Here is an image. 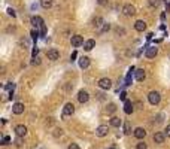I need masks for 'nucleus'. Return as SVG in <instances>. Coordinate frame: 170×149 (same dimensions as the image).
Wrapping results in <instances>:
<instances>
[{
    "label": "nucleus",
    "mask_w": 170,
    "mask_h": 149,
    "mask_svg": "<svg viewBox=\"0 0 170 149\" xmlns=\"http://www.w3.org/2000/svg\"><path fill=\"white\" fill-rule=\"evenodd\" d=\"M33 64H40V60L36 57V58H33Z\"/></svg>",
    "instance_id": "obj_38"
},
{
    "label": "nucleus",
    "mask_w": 170,
    "mask_h": 149,
    "mask_svg": "<svg viewBox=\"0 0 170 149\" xmlns=\"http://www.w3.org/2000/svg\"><path fill=\"white\" fill-rule=\"evenodd\" d=\"M75 58H76V52H73V54H72V57H70V60H72V61H73Z\"/></svg>",
    "instance_id": "obj_39"
},
{
    "label": "nucleus",
    "mask_w": 170,
    "mask_h": 149,
    "mask_svg": "<svg viewBox=\"0 0 170 149\" xmlns=\"http://www.w3.org/2000/svg\"><path fill=\"white\" fill-rule=\"evenodd\" d=\"M75 113V106L73 103H66L64 109H63V118H67V116H72Z\"/></svg>",
    "instance_id": "obj_2"
},
{
    "label": "nucleus",
    "mask_w": 170,
    "mask_h": 149,
    "mask_svg": "<svg viewBox=\"0 0 170 149\" xmlns=\"http://www.w3.org/2000/svg\"><path fill=\"white\" fill-rule=\"evenodd\" d=\"M160 3H161V0H149V5H151L152 8H157Z\"/></svg>",
    "instance_id": "obj_27"
},
{
    "label": "nucleus",
    "mask_w": 170,
    "mask_h": 149,
    "mask_svg": "<svg viewBox=\"0 0 170 149\" xmlns=\"http://www.w3.org/2000/svg\"><path fill=\"white\" fill-rule=\"evenodd\" d=\"M32 24H33V27H42V26H45L43 19L40 16H32Z\"/></svg>",
    "instance_id": "obj_14"
},
{
    "label": "nucleus",
    "mask_w": 170,
    "mask_h": 149,
    "mask_svg": "<svg viewBox=\"0 0 170 149\" xmlns=\"http://www.w3.org/2000/svg\"><path fill=\"white\" fill-rule=\"evenodd\" d=\"M15 133H16L18 137H24V136L27 134V127L22 125V124H21V125H16L15 127Z\"/></svg>",
    "instance_id": "obj_9"
},
{
    "label": "nucleus",
    "mask_w": 170,
    "mask_h": 149,
    "mask_svg": "<svg viewBox=\"0 0 170 149\" xmlns=\"http://www.w3.org/2000/svg\"><path fill=\"white\" fill-rule=\"evenodd\" d=\"M164 139H166V134H164V133H155V134H154V142L158 143V145L164 143Z\"/></svg>",
    "instance_id": "obj_16"
},
{
    "label": "nucleus",
    "mask_w": 170,
    "mask_h": 149,
    "mask_svg": "<svg viewBox=\"0 0 170 149\" xmlns=\"http://www.w3.org/2000/svg\"><path fill=\"white\" fill-rule=\"evenodd\" d=\"M115 110H116V106H115L113 103H109L108 107H106V112H108V113H113Z\"/></svg>",
    "instance_id": "obj_24"
},
{
    "label": "nucleus",
    "mask_w": 170,
    "mask_h": 149,
    "mask_svg": "<svg viewBox=\"0 0 170 149\" xmlns=\"http://www.w3.org/2000/svg\"><path fill=\"white\" fill-rule=\"evenodd\" d=\"M99 87H100L102 90H109V88L112 87V81H110L109 78H102V79L99 81Z\"/></svg>",
    "instance_id": "obj_5"
},
{
    "label": "nucleus",
    "mask_w": 170,
    "mask_h": 149,
    "mask_svg": "<svg viewBox=\"0 0 170 149\" xmlns=\"http://www.w3.org/2000/svg\"><path fill=\"white\" fill-rule=\"evenodd\" d=\"M123 12H124V15H127V16H131V15H134V14H136V8H134L133 5H124V8H123Z\"/></svg>",
    "instance_id": "obj_8"
},
{
    "label": "nucleus",
    "mask_w": 170,
    "mask_h": 149,
    "mask_svg": "<svg viewBox=\"0 0 170 149\" xmlns=\"http://www.w3.org/2000/svg\"><path fill=\"white\" fill-rule=\"evenodd\" d=\"M157 54H158V48H157V46H149V48H146V52H145V55H146L148 58H154Z\"/></svg>",
    "instance_id": "obj_7"
},
{
    "label": "nucleus",
    "mask_w": 170,
    "mask_h": 149,
    "mask_svg": "<svg viewBox=\"0 0 170 149\" xmlns=\"http://www.w3.org/2000/svg\"><path fill=\"white\" fill-rule=\"evenodd\" d=\"M9 143H11V137L5 136V137L2 139V145H9Z\"/></svg>",
    "instance_id": "obj_31"
},
{
    "label": "nucleus",
    "mask_w": 170,
    "mask_h": 149,
    "mask_svg": "<svg viewBox=\"0 0 170 149\" xmlns=\"http://www.w3.org/2000/svg\"><path fill=\"white\" fill-rule=\"evenodd\" d=\"M110 125H112V127H119V125H121V118L112 116V118H110Z\"/></svg>",
    "instance_id": "obj_20"
},
{
    "label": "nucleus",
    "mask_w": 170,
    "mask_h": 149,
    "mask_svg": "<svg viewBox=\"0 0 170 149\" xmlns=\"http://www.w3.org/2000/svg\"><path fill=\"white\" fill-rule=\"evenodd\" d=\"M164 134H166L167 137H170V124H169V125L166 127V131H164Z\"/></svg>",
    "instance_id": "obj_35"
},
{
    "label": "nucleus",
    "mask_w": 170,
    "mask_h": 149,
    "mask_svg": "<svg viewBox=\"0 0 170 149\" xmlns=\"http://www.w3.org/2000/svg\"><path fill=\"white\" fill-rule=\"evenodd\" d=\"M97 3H99L100 6H106L109 3V0H97Z\"/></svg>",
    "instance_id": "obj_32"
},
{
    "label": "nucleus",
    "mask_w": 170,
    "mask_h": 149,
    "mask_svg": "<svg viewBox=\"0 0 170 149\" xmlns=\"http://www.w3.org/2000/svg\"><path fill=\"white\" fill-rule=\"evenodd\" d=\"M136 149H148V146H146V143H145V142H139L136 145Z\"/></svg>",
    "instance_id": "obj_25"
},
{
    "label": "nucleus",
    "mask_w": 170,
    "mask_h": 149,
    "mask_svg": "<svg viewBox=\"0 0 170 149\" xmlns=\"http://www.w3.org/2000/svg\"><path fill=\"white\" fill-rule=\"evenodd\" d=\"M40 5H42V8H45V9H49V8L52 6V0H40Z\"/></svg>",
    "instance_id": "obj_22"
},
{
    "label": "nucleus",
    "mask_w": 170,
    "mask_h": 149,
    "mask_svg": "<svg viewBox=\"0 0 170 149\" xmlns=\"http://www.w3.org/2000/svg\"><path fill=\"white\" fill-rule=\"evenodd\" d=\"M119 98H121V100H124V102H127V92L123 91V92H121V95H119Z\"/></svg>",
    "instance_id": "obj_33"
},
{
    "label": "nucleus",
    "mask_w": 170,
    "mask_h": 149,
    "mask_svg": "<svg viewBox=\"0 0 170 149\" xmlns=\"http://www.w3.org/2000/svg\"><path fill=\"white\" fill-rule=\"evenodd\" d=\"M40 33H42V36H45V34H46V27H45V26H42V27H40Z\"/></svg>",
    "instance_id": "obj_36"
},
{
    "label": "nucleus",
    "mask_w": 170,
    "mask_h": 149,
    "mask_svg": "<svg viewBox=\"0 0 170 149\" xmlns=\"http://www.w3.org/2000/svg\"><path fill=\"white\" fill-rule=\"evenodd\" d=\"M134 76H136V79H137L139 82H143L145 78H146V73H145L143 69H137V70L134 72Z\"/></svg>",
    "instance_id": "obj_12"
},
{
    "label": "nucleus",
    "mask_w": 170,
    "mask_h": 149,
    "mask_svg": "<svg viewBox=\"0 0 170 149\" xmlns=\"http://www.w3.org/2000/svg\"><path fill=\"white\" fill-rule=\"evenodd\" d=\"M164 2H166V3H170V0H164Z\"/></svg>",
    "instance_id": "obj_40"
},
{
    "label": "nucleus",
    "mask_w": 170,
    "mask_h": 149,
    "mask_svg": "<svg viewBox=\"0 0 170 149\" xmlns=\"http://www.w3.org/2000/svg\"><path fill=\"white\" fill-rule=\"evenodd\" d=\"M108 133H109V127L108 125H100V127H97V130H95V136L97 137H105V136H108Z\"/></svg>",
    "instance_id": "obj_3"
},
{
    "label": "nucleus",
    "mask_w": 170,
    "mask_h": 149,
    "mask_svg": "<svg viewBox=\"0 0 170 149\" xmlns=\"http://www.w3.org/2000/svg\"><path fill=\"white\" fill-rule=\"evenodd\" d=\"M133 133H134V137H137V139H143L146 136V131H145V128H142V127H137Z\"/></svg>",
    "instance_id": "obj_15"
},
{
    "label": "nucleus",
    "mask_w": 170,
    "mask_h": 149,
    "mask_svg": "<svg viewBox=\"0 0 170 149\" xmlns=\"http://www.w3.org/2000/svg\"><path fill=\"white\" fill-rule=\"evenodd\" d=\"M37 37H39V32H37V30H32V39H33V40H37Z\"/></svg>",
    "instance_id": "obj_28"
},
{
    "label": "nucleus",
    "mask_w": 170,
    "mask_h": 149,
    "mask_svg": "<svg viewBox=\"0 0 170 149\" xmlns=\"http://www.w3.org/2000/svg\"><path fill=\"white\" fill-rule=\"evenodd\" d=\"M90 66V58L88 57H81L79 58V67L81 69H87Z\"/></svg>",
    "instance_id": "obj_19"
},
{
    "label": "nucleus",
    "mask_w": 170,
    "mask_h": 149,
    "mask_svg": "<svg viewBox=\"0 0 170 149\" xmlns=\"http://www.w3.org/2000/svg\"><path fill=\"white\" fill-rule=\"evenodd\" d=\"M133 110H134V106H133V103H131L130 100H127V102L124 103V112H126L127 115H130Z\"/></svg>",
    "instance_id": "obj_17"
},
{
    "label": "nucleus",
    "mask_w": 170,
    "mask_h": 149,
    "mask_svg": "<svg viewBox=\"0 0 170 149\" xmlns=\"http://www.w3.org/2000/svg\"><path fill=\"white\" fill-rule=\"evenodd\" d=\"M46 55H48V58L52 60V61H57L60 58V52L57 51V49H49V51L46 52Z\"/></svg>",
    "instance_id": "obj_10"
},
{
    "label": "nucleus",
    "mask_w": 170,
    "mask_h": 149,
    "mask_svg": "<svg viewBox=\"0 0 170 149\" xmlns=\"http://www.w3.org/2000/svg\"><path fill=\"white\" fill-rule=\"evenodd\" d=\"M63 134V130L60 128V130H55V133H54V136H61Z\"/></svg>",
    "instance_id": "obj_37"
},
{
    "label": "nucleus",
    "mask_w": 170,
    "mask_h": 149,
    "mask_svg": "<svg viewBox=\"0 0 170 149\" xmlns=\"http://www.w3.org/2000/svg\"><path fill=\"white\" fill-rule=\"evenodd\" d=\"M148 100H149V103L151 105H158L160 103V100H161V95H160V92L158 91H151L149 94H148Z\"/></svg>",
    "instance_id": "obj_1"
},
{
    "label": "nucleus",
    "mask_w": 170,
    "mask_h": 149,
    "mask_svg": "<svg viewBox=\"0 0 170 149\" xmlns=\"http://www.w3.org/2000/svg\"><path fill=\"white\" fill-rule=\"evenodd\" d=\"M8 15H9V16H12V18H15V16H16V14H15V11H14L12 8H8Z\"/></svg>",
    "instance_id": "obj_30"
},
{
    "label": "nucleus",
    "mask_w": 170,
    "mask_h": 149,
    "mask_svg": "<svg viewBox=\"0 0 170 149\" xmlns=\"http://www.w3.org/2000/svg\"><path fill=\"white\" fill-rule=\"evenodd\" d=\"M78 100H79V103H87L88 100H90V94L85 91V90H81L79 91V94H78Z\"/></svg>",
    "instance_id": "obj_6"
},
{
    "label": "nucleus",
    "mask_w": 170,
    "mask_h": 149,
    "mask_svg": "<svg viewBox=\"0 0 170 149\" xmlns=\"http://www.w3.org/2000/svg\"><path fill=\"white\" fill-rule=\"evenodd\" d=\"M108 149H115V148H108Z\"/></svg>",
    "instance_id": "obj_41"
},
{
    "label": "nucleus",
    "mask_w": 170,
    "mask_h": 149,
    "mask_svg": "<svg viewBox=\"0 0 170 149\" xmlns=\"http://www.w3.org/2000/svg\"><path fill=\"white\" fill-rule=\"evenodd\" d=\"M12 112H14L15 115L24 113V105H22V103H15V105L12 106Z\"/></svg>",
    "instance_id": "obj_13"
},
{
    "label": "nucleus",
    "mask_w": 170,
    "mask_h": 149,
    "mask_svg": "<svg viewBox=\"0 0 170 149\" xmlns=\"http://www.w3.org/2000/svg\"><path fill=\"white\" fill-rule=\"evenodd\" d=\"M93 24H94L95 27H100L102 24H105V22H103V19H102L100 16H97V18H94V19H93Z\"/></svg>",
    "instance_id": "obj_23"
},
{
    "label": "nucleus",
    "mask_w": 170,
    "mask_h": 149,
    "mask_svg": "<svg viewBox=\"0 0 170 149\" xmlns=\"http://www.w3.org/2000/svg\"><path fill=\"white\" fill-rule=\"evenodd\" d=\"M70 42H72V45H73V46L76 48V46H81V45H84V37H82L81 34H75V36H72Z\"/></svg>",
    "instance_id": "obj_4"
},
{
    "label": "nucleus",
    "mask_w": 170,
    "mask_h": 149,
    "mask_svg": "<svg viewBox=\"0 0 170 149\" xmlns=\"http://www.w3.org/2000/svg\"><path fill=\"white\" fill-rule=\"evenodd\" d=\"M67 149H79V146H78V143H70Z\"/></svg>",
    "instance_id": "obj_34"
},
{
    "label": "nucleus",
    "mask_w": 170,
    "mask_h": 149,
    "mask_svg": "<svg viewBox=\"0 0 170 149\" xmlns=\"http://www.w3.org/2000/svg\"><path fill=\"white\" fill-rule=\"evenodd\" d=\"M6 90H8V91H11V92H12V91H14V90H15V84H14V82H9V84H8V85H6Z\"/></svg>",
    "instance_id": "obj_29"
},
{
    "label": "nucleus",
    "mask_w": 170,
    "mask_h": 149,
    "mask_svg": "<svg viewBox=\"0 0 170 149\" xmlns=\"http://www.w3.org/2000/svg\"><path fill=\"white\" fill-rule=\"evenodd\" d=\"M134 29L137 32H145V30H146V22H145L143 19H137L134 22Z\"/></svg>",
    "instance_id": "obj_11"
},
{
    "label": "nucleus",
    "mask_w": 170,
    "mask_h": 149,
    "mask_svg": "<svg viewBox=\"0 0 170 149\" xmlns=\"http://www.w3.org/2000/svg\"><path fill=\"white\" fill-rule=\"evenodd\" d=\"M94 46H95V40H94V39H88V40L84 43V49H85V51H91Z\"/></svg>",
    "instance_id": "obj_18"
},
{
    "label": "nucleus",
    "mask_w": 170,
    "mask_h": 149,
    "mask_svg": "<svg viewBox=\"0 0 170 149\" xmlns=\"http://www.w3.org/2000/svg\"><path fill=\"white\" fill-rule=\"evenodd\" d=\"M124 134H131V124L128 122V121H126L124 122Z\"/></svg>",
    "instance_id": "obj_21"
},
{
    "label": "nucleus",
    "mask_w": 170,
    "mask_h": 149,
    "mask_svg": "<svg viewBox=\"0 0 170 149\" xmlns=\"http://www.w3.org/2000/svg\"><path fill=\"white\" fill-rule=\"evenodd\" d=\"M109 29H110V26H109V24H106V22H105V24H103V27L99 30V33H105V32H108Z\"/></svg>",
    "instance_id": "obj_26"
}]
</instances>
